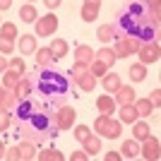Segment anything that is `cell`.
<instances>
[{
  "label": "cell",
  "instance_id": "8fae6325",
  "mask_svg": "<svg viewBox=\"0 0 161 161\" xmlns=\"http://www.w3.org/2000/svg\"><path fill=\"white\" fill-rule=\"evenodd\" d=\"M113 99L118 106H128V103H135V99H137V92H135L132 84H120V87L113 92Z\"/></svg>",
  "mask_w": 161,
  "mask_h": 161
},
{
  "label": "cell",
  "instance_id": "277c9868",
  "mask_svg": "<svg viewBox=\"0 0 161 161\" xmlns=\"http://www.w3.org/2000/svg\"><path fill=\"white\" fill-rule=\"evenodd\" d=\"M94 132L99 135V137L115 140V137H120V132H123V123H120V120H115L113 115L101 113L99 118L94 120Z\"/></svg>",
  "mask_w": 161,
  "mask_h": 161
},
{
  "label": "cell",
  "instance_id": "2e32d148",
  "mask_svg": "<svg viewBox=\"0 0 161 161\" xmlns=\"http://www.w3.org/2000/svg\"><path fill=\"white\" fill-rule=\"evenodd\" d=\"M118 36V31H115V24H101L99 29H96V39L103 43V46H108L111 41Z\"/></svg>",
  "mask_w": 161,
  "mask_h": 161
},
{
  "label": "cell",
  "instance_id": "5bb4252c",
  "mask_svg": "<svg viewBox=\"0 0 161 161\" xmlns=\"http://www.w3.org/2000/svg\"><path fill=\"white\" fill-rule=\"evenodd\" d=\"M96 108H99V113L113 115L115 111H118V103H115V99L111 94H101L99 99H96Z\"/></svg>",
  "mask_w": 161,
  "mask_h": 161
},
{
  "label": "cell",
  "instance_id": "8992f818",
  "mask_svg": "<svg viewBox=\"0 0 161 161\" xmlns=\"http://www.w3.org/2000/svg\"><path fill=\"white\" fill-rule=\"evenodd\" d=\"M53 118H55V128H58V130H72L77 113H75V108H72V106L60 103V106L53 111Z\"/></svg>",
  "mask_w": 161,
  "mask_h": 161
},
{
  "label": "cell",
  "instance_id": "83f0119b",
  "mask_svg": "<svg viewBox=\"0 0 161 161\" xmlns=\"http://www.w3.org/2000/svg\"><path fill=\"white\" fill-rule=\"evenodd\" d=\"M144 80H147V65L144 63L130 65V82H144Z\"/></svg>",
  "mask_w": 161,
  "mask_h": 161
},
{
  "label": "cell",
  "instance_id": "9a60e30c",
  "mask_svg": "<svg viewBox=\"0 0 161 161\" xmlns=\"http://www.w3.org/2000/svg\"><path fill=\"white\" fill-rule=\"evenodd\" d=\"M17 159L19 161H31L36 159V144L29 140H22L19 144H17Z\"/></svg>",
  "mask_w": 161,
  "mask_h": 161
},
{
  "label": "cell",
  "instance_id": "52a82bcc",
  "mask_svg": "<svg viewBox=\"0 0 161 161\" xmlns=\"http://www.w3.org/2000/svg\"><path fill=\"white\" fill-rule=\"evenodd\" d=\"M36 39L39 36H55V31H58V17H55L53 12H48L43 14V17H36Z\"/></svg>",
  "mask_w": 161,
  "mask_h": 161
},
{
  "label": "cell",
  "instance_id": "5b68a950",
  "mask_svg": "<svg viewBox=\"0 0 161 161\" xmlns=\"http://www.w3.org/2000/svg\"><path fill=\"white\" fill-rule=\"evenodd\" d=\"M113 41H115V46H113L115 58H130V55H135L142 46V41L137 39V36H123V34H118Z\"/></svg>",
  "mask_w": 161,
  "mask_h": 161
},
{
  "label": "cell",
  "instance_id": "44dd1931",
  "mask_svg": "<svg viewBox=\"0 0 161 161\" xmlns=\"http://www.w3.org/2000/svg\"><path fill=\"white\" fill-rule=\"evenodd\" d=\"M149 135H152V128H149L144 120H137L132 123V140H137V142H142V140H147Z\"/></svg>",
  "mask_w": 161,
  "mask_h": 161
},
{
  "label": "cell",
  "instance_id": "e0dca14e",
  "mask_svg": "<svg viewBox=\"0 0 161 161\" xmlns=\"http://www.w3.org/2000/svg\"><path fill=\"white\" fill-rule=\"evenodd\" d=\"M120 84H123V82H120V75L111 72V70H108V72L101 77V87L106 89V94H113V92L120 87Z\"/></svg>",
  "mask_w": 161,
  "mask_h": 161
},
{
  "label": "cell",
  "instance_id": "d590c367",
  "mask_svg": "<svg viewBox=\"0 0 161 161\" xmlns=\"http://www.w3.org/2000/svg\"><path fill=\"white\" fill-rule=\"evenodd\" d=\"M7 70H14L17 75H24V72H27L24 58H10V60H7Z\"/></svg>",
  "mask_w": 161,
  "mask_h": 161
},
{
  "label": "cell",
  "instance_id": "c3c4849f",
  "mask_svg": "<svg viewBox=\"0 0 161 161\" xmlns=\"http://www.w3.org/2000/svg\"><path fill=\"white\" fill-rule=\"evenodd\" d=\"M5 94H7V89L0 84V103H3V99H5Z\"/></svg>",
  "mask_w": 161,
  "mask_h": 161
},
{
  "label": "cell",
  "instance_id": "f907efd6",
  "mask_svg": "<svg viewBox=\"0 0 161 161\" xmlns=\"http://www.w3.org/2000/svg\"><path fill=\"white\" fill-rule=\"evenodd\" d=\"M84 3H89V5H101V0H84Z\"/></svg>",
  "mask_w": 161,
  "mask_h": 161
},
{
  "label": "cell",
  "instance_id": "ba28073f",
  "mask_svg": "<svg viewBox=\"0 0 161 161\" xmlns=\"http://www.w3.org/2000/svg\"><path fill=\"white\" fill-rule=\"evenodd\" d=\"M135 55H140V63H144V65H152V63H159L161 58V48H159V41H144L140 46V51Z\"/></svg>",
  "mask_w": 161,
  "mask_h": 161
},
{
  "label": "cell",
  "instance_id": "ac0fdd59",
  "mask_svg": "<svg viewBox=\"0 0 161 161\" xmlns=\"http://www.w3.org/2000/svg\"><path fill=\"white\" fill-rule=\"evenodd\" d=\"M34 58H36V67H48V65H53V60H55L48 46L36 48V51H34Z\"/></svg>",
  "mask_w": 161,
  "mask_h": 161
},
{
  "label": "cell",
  "instance_id": "1f68e13d",
  "mask_svg": "<svg viewBox=\"0 0 161 161\" xmlns=\"http://www.w3.org/2000/svg\"><path fill=\"white\" fill-rule=\"evenodd\" d=\"M36 159H39V161H63V159H65V154L58 152V149H43V152L36 154Z\"/></svg>",
  "mask_w": 161,
  "mask_h": 161
},
{
  "label": "cell",
  "instance_id": "f1b7e54d",
  "mask_svg": "<svg viewBox=\"0 0 161 161\" xmlns=\"http://www.w3.org/2000/svg\"><path fill=\"white\" fill-rule=\"evenodd\" d=\"M94 58H99L101 63H106L108 67H113V63H115V53H113V48H111V46L99 48V51L94 53Z\"/></svg>",
  "mask_w": 161,
  "mask_h": 161
},
{
  "label": "cell",
  "instance_id": "4fadbf2b",
  "mask_svg": "<svg viewBox=\"0 0 161 161\" xmlns=\"http://www.w3.org/2000/svg\"><path fill=\"white\" fill-rule=\"evenodd\" d=\"M137 39L144 43V41H154L156 36H159V24H152L149 19H144L140 24V29H137V34H135Z\"/></svg>",
  "mask_w": 161,
  "mask_h": 161
},
{
  "label": "cell",
  "instance_id": "7dc6e473",
  "mask_svg": "<svg viewBox=\"0 0 161 161\" xmlns=\"http://www.w3.org/2000/svg\"><path fill=\"white\" fill-rule=\"evenodd\" d=\"M5 70H7V58H5L3 53H0V75L5 72Z\"/></svg>",
  "mask_w": 161,
  "mask_h": 161
},
{
  "label": "cell",
  "instance_id": "7bdbcfd3",
  "mask_svg": "<svg viewBox=\"0 0 161 161\" xmlns=\"http://www.w3.org/2000/svg\"><path fill=\"white\" fill-rule=\"evenodd\" d=\"M3 159H7V161H19V159H17V144L10 147V149H5V156H3Z\"/></svg>",
  "mask_w": 161,
  "mask_h": 161
},
{
  "label": "cell",
  "instance_id": "bcb514c9",
  "mask_svg": "<svg viewBox=\"0 0 161 161\" xmlns=\"http://www.w3.org/2000/svg\"><path fill=\"white\" fill-rule=\"evenodd\" d=\"M10 7H12V0H0V12H5Z\"/></svg>",
  "mask_w": 161,
  "mask_h": 161
},
{
  "label": "cell",
  "instance_id": "681fc988",
  "mask_svg": "<svg viewBox=\"0 0 161 161\" xmlns=\"http://www.w3.org/2000/svg\"><path fill=\"white\" fill-rule=\"evenodd\" d=\"M3 156H5V144L0 142V159H3Z\"/></svg>",
  "mask_w": 161,
  "mask_h": 161
},
{
  "label": "cell",
  "instance_id": "816d5d0a",
  "mask_svg": "<svg viewBox=\"0 0 161 161\" xmlns=\"http://www.w3.org/2000/svg\"><path fill=\"white\" fill-rule=\"evenodd\" d=\"M27 3H36V0H27Z\"/></svg>",
  "mask_w": 161,
  "mask_h": 161
},
{
  "label": "cell",
  "instance_id": "ab89813d",
  "mask_svg": "<svg viewBox=\"0 0 161 161\" xmlns=\"http://www.w3.org/2000/svg\"><path fill=\"white\" fill-rule=\"evenodd\" d=\"M0 53L3 55H12L14 53V43L7 41V39H0Z\"/></svg>",
  "mask_w": 161,
  "mask_h": 161
},
{
  "label": "cell",
  "instance_id": "836d02e7",
  "mask_svg": "<svg viewBox=\"0 0 161 161\" xmlns=\"http://www.w3.org/2000/svg\"><path fill=\"white\" fill-rule=\"evenodd\" d=\"M108 70H111V67H108L106 63H101L99 58H94V60L89 63V72L94 75V77H103V75H106Z\"/></svg>",
  "mask_w": 161,
  "mask_h": 161
},
{
  "label": "cell",
  "instance_id": "f546056e",
  "mask_svg": "<svg viewBox=\"0 0 161 161\" xmlns=\"http://www.w3.org/2000/svg\"><path fill=\"white\" fill-rule=\"evenodd\" d=\"M17 36H19V31H17V24H12V22H3V24H0V39L14 41Z\"/></svg>",
  "mask_w": 161,
  "mask_h": 161
},
{
  "label": "cell",
  "instance_id": "ee69618b",
  "mask_svg": "<svg viewBox=\"0 0 161 161\" xmlns=\"http://www.w3.org/2000/svg\"><path fill=\"white\" fill-rule=\"evenodd\" d=\"M103 159H106V161H120L123 156H120V152H108V154L103 156Z\"/></svg>",
  "mask_w": 161,
  "mask_h": 161
},
{
  "label": "cell",
  "instance_id": "30bf717a",
  "mask_svg": "<svg viewBox=\"0 0 161 161\" xmlns=\"http://www.w3.org/2000/svg\"><path fill=\"white\" fill-rule=\"evenodd\" d=\"M12 92L17 94V99H29V96H34L36 94V82H34V77L22 75L19 82H17V87H14Z\"/></svg>",
  "mask_w": 161,
  "mask_h": 161
},
{
  "label": "cell",
  "instance_id": "e575fe53",
  "mask_svg": "<svg viewBox=\"0 0 161 161\" xmlns=\"http://www.w3.org/2000/svg\"><path fill=\"white\" fill-rule=\"evenodd\" d=\"M17 94H14L12 89H7V94H5V99H3V103H0V108H5V111H14V106H17Z\"/></svg>",
  "mask_w": 161,
  "mask_h": 161
},
{
  "label": "cell",
  "instance_id": "b9f144b4",
  "mask_svg": "<svg viewBox=\"0 0 161 161\" xmlns=\"http://www.w3.org/2000/svg\"><path fill=\"white\" fill-rule=\"evenodd\" d=\"M149 101H152V103H154V108H159V103H161V89L156 87L154 92H152V94H149Z\"/></svg>",
  "mask_w": 161,
  "mask_h": 161
},
{
  "label": "cell",
  "instance_id": "d6986e66",
  "mask_svg": "<svg viewBox=\"0 0 161 161\" xmlns=\"http://www.w3.org/2000/svg\"><path fill=\"white\" fill-rule=\"evenodd\" d=\"M51 53H53V58L55 60H60V58H65L67 53H70V46H67V41L65 39H58V36H55L53 41H51Z\"/></svg>",
  "mask_w": 161,
  "mask_h": 161
},
{
  "label": "cell",
  "instance_id": "d6a6232c",
  "mask_svg": "<svg viewBox=\"0 0 161 161\" xmlns=\"http://www.w3.org/2000/svg\"><path fill=\"white\" fill-rule=\"evenodd\" d=\"M19 77H22V75H17L14 70H5V72H3V82H0V84H3L5 89H14V87H17V82H19Z\"/></svg>",
  "mask_w": 161,
  "mask_h": 161
},
{
  "label": "cell",
  "instance_id": "f6af8a7d",
  "mask_svg": "<svg viewBox=\"0 0 161 161\" xmlns=\"http://www.w3.org/2000/svg\"><path fill=\"white\" fill-rule=\"evenodd\" d=\"M43 3H46V7H48V10H55V7L60 5L63 0H43Z\"/></svg>",
  "mask_w": 161,
  "mask_h": 161
},
{
  "label": "cell",
  "instance_id": "9c48e42d",
  "mask_svg": "<svg viewBox=\"0 0 161 161\" xmlns=\"http://www.w3.org/2000/svg\"><path fill=\"white\" fill-rule=\"evenodd\" d=\"M144 144L140 147V156H144L147 161H159V156H161V142L156 140V137H152L149 135L147 140H142Z\"/></svg>",
  "mask_w": 161,
  "mask_h": 161
},
{
  "label": "cell",
  "instance_id": "8d00e7d4",
  "mask_svg": "<svg viewBox=\"0 0 161 161\" xmlns=\"http://www.w3.org/2000/svg\"><path fill=\"white\" fill-rule=\"evenodd\" d=\"M12 128V111H5V108H0V132H5V130Z\"/></svg>",
  "mask_w": 161,
  "mask_h": 161
},
{
  "label": "cell",
  "instance_id": "4316f807",
  "mask_svg": "<svg viewBox=\"0 0 161 161\" xmlns=\"http://www.w3.org/2000/svg\"><path fill=\"white\" fill-rule=\"evenodd\" d=\"M36 17H39V12H36L34 3H27V5H22V7H19V19H22V22L34 24V22H36Z\"/></svg>",
  "mask_w": 161,
  "mask_h": 161
},
{
  "label": "cell",
  "instance_id": "ffe728a7",
  "mask_svg": "<svg viewBox=\"0 0 161 161\" xmlns=\"http://www.w3.org/2000/svg\"><path fill=\"white\" fill-rule=\"evenodd\" d=\"M118 152H120L123 159H135V156H140V142L137 140H125Z\"/></svg>",
  "mask_w": 161,
  "mask_h": 161
},
{
  "label": "cell",
  "instance_id": "7402d4cb",
  "mask_svg": "<svg viewBox=\"0 0 161 161\" xmlns=\"http://www.w3.org/2000/svg\"><path fill=\"white\" fill-rule=\"evenodd\" d=\"M82 144H84V152H87L89 156H96V154L101 152V137H99L96 132H92L87 140L82 142Z\"/></svg>",
  "mask_w": 161,
  "mask_h": 161
},
{
  "label": "cell",
  "instance_id": "3957f363",
  "mask_svg": "<svg viewBox=\"0 0 161 161\" xmlns=\"http://www.w3.org/2000/svg\"><path fill=\"white\" fill-rule=\"evenodd\" d=\"M149 17L144 0H130L128 5L118 12V22H115V31L123 36H135L140 24Z\"/></svg>",
  "mask_w": 161,
  "mask_h": 161
},
{
  "label": "cell",
  "instance_id": "484cf974",
  "mask_svg": "<svg viewBox=\"0 0 161 161\" xmlns=\"http://www.w3.org/2000/svg\"><path fill=\"white\" fill-rule=\"evenodd\" d=\"M92 60H94V51H92L89 46L82 43V46L75 48V63H84V65H89Z\"/></svg>",
  "mask_w": 161,
  "mask_h": 161
},
{
  "label": "cell",
  "instance_id": "f35d334b",
  "mask_svg": "<svg viewBox=\"0 0 161 161\" xmlns=\"http://www.w3.org/2000/svg\"><path fill=\"white\" fill-rule=\"evenodd\" d=\"M84 72H89V65H84V63H75V65L70 67V72H67V75H72V80L77 82Z\"/></svg>",
  "mask_w": 161,
  "mask_h": 161
},
{
  "label": "cell",
  "instance_id": "603a6c76",
  "mask_svg": "<svg viewBox=\"0 0 161 161\" xmlns=\"http://www.w3.org/2000/svg\"><path fill=\"white\" fill-rule=\"evenodd\" d=\"M75 84H77V87H80L82 92H94V89H96V84H99V77H94L92 72H84V75L80 77V80L75 82Z\"/></svg>",
  "mask_w": 161,
  "mask_h": 161
},
{
  "label": "cell",
  "instance_id": "f5cc1de1",
  "mask_svg": "<svg viewBox=\"0 0 161 161\" xmlns=\"http://www.w3.org/2000/svg\"><path fill=\"white\" fill-rule=\"evenodd\" d=\"M0 24H3V19H0Z\"/></svg>",
  "mask_w": 161,
  "mask_h": 161
},
{
  "label": "cell",
  "instance_id": "d4e9b609",
  "mask_svg": "<svg viewBox=\"0 0 161 161\" xmlns=\"http://www.w3.org/2000/svg\"><path fill=\"white\" fill-rule=\"evenodd\" d=\"M137 118H140V115H137V111H135L132 103H128V106H120V111H118V120H120V123H128V125H132Z\"/></svg>",
  "mask_w": 161,
  "mask_h": 161
},
{
  "label": "cell",
  "instance_id": "7a4b0ae2",
  "mask_svg": "<svg viewBox=\"0 0 161 161\" xmlns=\"http://www.w3.org/2000/svg\"><path fill=\"white\" fill-rule=\"evenodd\" d=\"M36 92H39L43 99H55V96H67L70 92V82L63 72L53 70V67H41L39 77H36Z\"/></svg>",
  "mask_w": 161,
  "mask_h": 161
},
{
  "label": "cell",
  "instance_id": "7c38bea8",
  "mask_svg": "<svg viewBox=\"0 0 161 161\" xmlns=\"http://www.w3.org/2000/svg\"><path fill=\"white\" fill-rule=\"evenodd\" d=\"M17 48H19L22 55H34L36 51V34H19L17 36Z\"/></svg>",
  "mask_w": 161,
  "mask_h": 161
},
{
  "label": "cell",
  "instance_id": "6da1fadb",
  "mask_svg": "<svg viewBox=\"0 0 161 161\" xmlns=\"http://www.w3.org/2000/svg\"><path fill=\"white\" fill-rule=\"evenodd\" d=\"M60 103H65V96H55V99H43L36 103L31 113L19 123H12L14 132L19 135L22 140H29L34 144H46L48 140H53L58 135V128H55V118L53 111Z\"/></svg>",
  "mask_w": 161,
  "mask_h": 161
},
{
  "label": "cell",
  "instance_id": "cb8c5ba5",
  "mask_svg": "<svg viewBox=\"0 0 161 161\" xmlns=\"http://www.w3.org/2000/svg\"><path fill=\"white\" fill-rule=\"evenodd\" d=\"M135 111H137V115H140V118H147V115H152L156 111L154 108V103H152V101L149 99H135Z\"/></svg>",
  "mask_w": 161,
  "mask_h": 161
},
{
  "label": "cell",
  "instance_id": "60d3db41",
  "mask_svg": "<svg viewBox=\"0 0 161 161\" xmlns=\"http://www.w3.org/2000/svg\"><path fill=\"white\" fill-rule=\"evenodd\" d=\"M89 159V154L84 152V149H80V152H72L70 154V161H87Z\"/></svg>",
  "mask_w": 161,
  "mask_h": 161
},
{
  "label": "cell",
  "instance_id": "74e56055",
  "mask_svg": "<svg viewBox=\"0 0 161 161\" xmlns=\"http://www.w3.org/2000/svg\"><path fill=\"white\" fill-rule=\"evenodd\" d=\"M72 128H75L72 135H75V140H77V142H84L89 135H92V128H89V125H72Z\"/></svg>",
  "mask_w": 161,
  "mask_h": 161
},
{
  "label": "cell",
  "instance_id": "4dcf8cb0",
  "mask_svg": "<svg viewBox=\"0 0 161 161\" xmlns=\"http://www.w3.org/2000/svg\"><path fill=\"white\" fill-rule=\"evenodd\" d=\"M99 7H101V5H89V3H84V5H82V10H80L82 19H84V22H94L96 17H99Z\"/></svg>",
  "mask_w": 161,
  "mask_h": 161
}]
</instances>
